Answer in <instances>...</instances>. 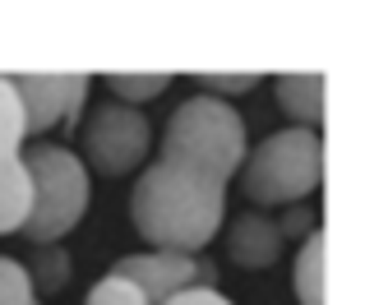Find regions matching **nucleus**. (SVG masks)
<instances>
[{
    "instance_id": "7ed1b4c3",
    "label": "nucleus",
    "mask_w": 365,
    "mask_h": 305,
    "mask_svg": "<svg viewBox=\"0 0 365 305\" xmlns=\"http://www.w3.org/2000/svg\"><path fill=\"white\" fill-rule=\"evenodd\" d=\"M241 190L255 208H287L305 204L324 180V139L319 130H273L268 139H259V148L245 152L241 162Z\"/></svg>"
},
{
    "instance_id": "0eeeda50",
    "label": "nucleus",
    "mask_w": 365,
    "mask_h": 305,
    "mask_svg": "<svg viewBox=\"0 0 365 305\" xmlns=\"http://www.w3.org/2000/svg\"><path fill=\"white\" fill-rule=\"evenodd\" d=\"M14 93L24 107V135H46L56 125H74L88 102V74H14Z\"/></svg>"
},
{
    "instance_id": "423d86ee",
    "label": "nucleus",
    "mask_w": 365,
    "mask_h": 305,
    "mask_svg": "<svg viewBox=\"0 0 365 305\" xmlns=\"http://www.w3.org/2000/svg\"><path fill=\"white\" fill-rule=\"evenodd\" d=\"M111 273L125 278V282H134L148 305H162V301L180 296V291H190V287H217V269L204 254L139 250V254H125Z\"/></svg>"
},
{
    "instance_id": "2eb2a0df",
    "label": "nucleus",
    "mask_w": 365,
    "mask_h": 305,
    "mask_svg": "<svg viewBox=\"0 0 365 305\" xmlns=\"http://www.w3.org/2000/svg\"><path fill=\"white\" fill-rule=\"evenodd\" d=\"M33 282H28L24 264L0 254V305H33Z\"/></svg>"
},
{
    "instance_id": "6e6552de",
    "label": "nucleus",
    "mask_w": 365,
    "mask_h": 305,
    "mask_svg": "<svg viewBox=\"0 0 365 305\" xmlns=\"http://www.w3.org/2000/svg\"><path fill=\"white\" fill-rule=\"evenodd\" d=\"M227 259L241 264V269H268L282 254V232L264 208H245L227 222Z\"/></svg>"
},
{
    "instance_id": "39448f33",
    "label": "nucleus",
    "mask_w": 365,
    "mask_h": 305,
    "mask_svg": "<svg viewBox=\"0 0 365 305\" xmlns=\"http://www.w3.org/2000/svg\"><path fill=\"white\" fill-rule=\"evenodd\" d=\"M153 148V125L139 107H125V102H102L93 107L88 125H83V167H93L98 176L116 180L130 176L134 167L148 162Z\"/></svg>"
},
{
    "instance_id": "dca6fc26",
    "label": "nucleus",
    "mask_w": 365,
    "mask_h": 305,
    "mask_svg": "<svg viewBox=\"0 0 365 305\" xmlns=\"http://www.w3.org/2000/svg\"><path fill=\"white\" fill-rule=\"evenodd\" d=\"M83 305H148L143 301V291L134 287V282H125V278H116V273H107V278L98 282V287L88 291V301Z\"/></svg>"
},
{
    "instance_id": "f8f14e48",
    "label": "nucleus",
    "mask_w": 365,
    "mask_h": 305,
    "mask_svg": "<svg viewBox=\"0 0 365 305\" xmlns=\"http://www.w3.org/2000/svg\"><path fill=\"white\" fill-rule=\"evenodd\" d=\"M292 291L301 305H324V236H305L292 269Z\"/></svg>"
},
{
    "instance_id": "f3484780",
    "label": "nucleus",
    "mask_w": 365,
    "mask_h": 305,
    "mask_svg": "<svg viewBox=\"0 0 365 305\" xmlns=\"http://www.w3.org/2000/svg\"><path fill=\"white\" fill-rule=\"evenodd\" d=\"M273 222H277V232H282V241H287V236H301V241H305V236L319 232V213H314L310 204H287Z\"/></svg>"
},
{
    "instance_id": "9d476101",
    "label": "nucleus",
    "mask_w": 365,
    "mask_h": 305,
    "mask_svg": "<svg viewBox=\"0 0 365 305\" xmlns=\"http://www.w3.org/2000/svg\"><path fill=\"white\" fill-rule=\"evenodd\" d=\"M28 208H33V185L24 157H0V236L24 232Z\"/></svg>"
},
{
    "instance_id": "9b49d317",
    "label": "nucleus",
    "mask_w": 365,
    "mask_h": 305,
    "mask_svg": "<svg viewBox=\"0 0 365 305\" xmlns=\"http://www.w3.org/2000/svg\"><path fill=\"white\" fill-rule=\"evenodd\" d=\"M28 282H33V296H56V291L70 282L74 273V259L61 241H46V245H33V259L24 264Z\"/></svg>"
},
{
    "instance_id": "ddd939ff",
    "label": "nucleus",
    "mask_w": 365,
    "mask_h": 305,
    "mask_svg": "<svg viewBox=\"0 0 365 305\" xmlns=\"http://www.w3.org/2000/svg\"><path fill=\"white\" fill-rule=\"evenodd\" d=\"M107 88H111V98L125 102V107H139V102H153V98H162V93L171 88V74H107Z\"/></svg>"
},
{
    "instance_id": "20e7f679",
    "label": "nucleus",
    "mask_w": 365,
    "mask_h": 305,
    "mask_svg": "<svg viewBox=\"0 0 365 305\" xmlns=\"http://www.w3.org/2000/svg\"><path fill=\"white\" fill-rule=\"evenodd\" d=\"M19 157L28 167V185H33V208H28L24 236L33 245L61 241L88 213V195H93L88 167L61 144H37V148L19 152Z\"/></svg>"
},
{
    "instance_id": "f03ea898",
    "label": "nucleus",
    "mask_w": 365,
    "mask_h": 305,
    "mask_svg": "<svg viewBox=\"0 0 365 305\" xmlns=\"http://www.w3.org/2000/svg\"><path fill=\"white\" fill-rule=\"evenodd\" d=\"M245 152H250V144H245L241 111L222 98H208V93L180 102L167 116L162 139H158V157L199 167V171H208V176H217L222 185L241 171Z\"/></svg>"
},
{
    "instance_id": "1a4fd4ad",
    "label": "nucleus",
    "mask_w": 365,
    "mask_h": 305,
    "mask_svg": "<svg viewBox=\"0 0 365 305\" xmlns=\"http://www.w3.org/2000/svg\"><path fill=\"white\" fill-rule=\"evenodd\" d=\"M277 107L292 116V125L319 130L324 120V74H277Z\"/></svg>"
},
{
    "instance_id": "4468645a",
    "label": "nucleus",
    "mask_w": 365,
    "mask_h": 305,
    "mask_svg": "<svg viewBox=\"0 0 365 305\" xmlns=\"http://www.w3.org/2000/svg\"><path fill=\"white\" fill-rule=\"evenodd\" d=\"M24 107H19V93L9 83V74H0V157H19L24 152Z\"/></svg>"
},
{
    "instance_id": "a211bd4d",
    "label": "nucleus",
    "mask_w": 365,
    "mask_h": 305,
    "mask_svg": "<svg viewBox=\"0 0 365 305\" xmlns=\"http://www.w3.org/2000/svg\"><path fill=\"white\" fill-rule=\"evenodd\" d=\"M195 79H199V88H208V98H217V93L236 98V93L259 88V74H195Z\"/></svg>"
},
{
    "instance_id": "6ab92c4d",
    "label": "nucleus",
    "mask_w": 365,
    "mask_h": 305,
    "mask_svg": "<svg viewBox=\"0 0 365 305\" xmlns=\"http://www.w3.org/2000/svg\"><path fill=\"white\" fill-rule=\"evenodd\" d=\"M162 305H236V301H227L217 287H190V291H180V296L162 301Z\"/></svg>"
},
{
    "instance_id": "f257e3e1",
    "label": "nucleus",
    "mask_w": 365,
    "mask_h": 305,
    "mask_svg": "<svg viewBox=\"0 0 365 305\" xmlns=\"http://www.w3.org/2000/svg\"><path fill=\"white\" fill-rule=\"evenodd\" d=\"M130 217H134V232L148 241V250L204 254V245L222 232L227 185L199 167L158 157L134 180Z\"/></svg>"
}]
</instances>
